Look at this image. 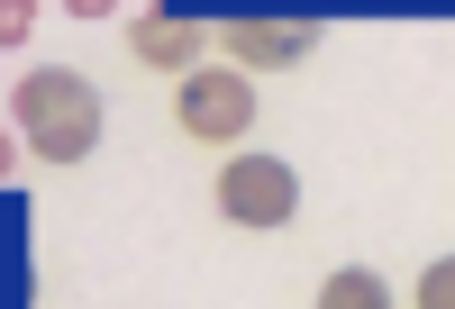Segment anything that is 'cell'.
I'll list each match as a JSON object with an SVG mask.
<instances>
[{"label": "cell", "mask_w": 455, "mask_h": 309, "mask_svg": "<svg viewBox=\"0 0 455 309\" xmlns=\"http://www.w3.org/2000/svg\"><path fill=\"white\" fill-rule=\"evenodd\" d=\"M300 210V182L283 154H228V173H219V218H237V227H291Z\"/></svg>", "instance_id": "cell-2"}, {"label": "cell", "mask_w": 455, "mask_h": 309, "mask_svg": "<svg viewBox=\"0 0 455 309\" xmlns=\"http://www.w3.org/2000/svg\"><path fill=\"white\" fill-rule=\"evenodd\" d=\"M419 309H455V255L419 273Z\"/></svg>", "instance_id": "cell-7"}, {"label": "cell", "mask_w": 455, "mask_h": 309, "mask_svg": "<svg viewBox=\"0 0 455 309\" xmlns=\"http://www.w3.org/2000/svg\"><path fill=\"white\" fill-rule=\"evenodd\" d=\"M219 36H228V55H237V73L246 64L255 73H283V64H300L319 46V19H228Z\"/></svg>", "instance_id": "cell-4"}, {"label": "cell", "mask_w": 455, "mask_h": 309, "mask_svg": "<svg viewBox=\"0 0 455 309\" xmlns=\"http://www.w3.org/2000/svg\"><path fill=\"white\" fill-rule=\"evenodd\" d=\"M210 36H219L210 19H164V10H146V19L128 28V46H137V64H156V73H192Z\"/></svg>", "instance_id": "cell-5"}, {"label": "cell", "mask_w": 455, "mask_h": 309, "mask_svg": "<svg viewBox=\"0 0 455 309\" xmlns=\"http://www.w3.org/2000/svg\"><path fill=\"white\" fill-rule=\"evenodd\" d=\"M173 119H182V137H201V146H237V137L255 128V91H246V73H237V64H228V73H182Z\"/></svg>", "instance_id": "cell-3"}, {"label": "cell", "mask_w": 455, "mask_h": 309, "mask_svg": "<svg viewBox=\"0 0 455 309\" xmlns=\"http://www.w3.org/2000/svg\"><path fill=\"white\" fill-rule=\"evenodd\" d=\"M19 137H28L36 164H83V154L100 146V91L83 83V73H64V64L28 73L19 83Z\"/></svg>", "instance_id": "cell-1"}, {"label": "cell", "mask_w": 455, "mask_h": 309, "mask_svg": "<svg viewBox=\"0 0 455 309\" xmlns=\"http://www.w3.org/2000/svg\"><path fill=\"white\" fill-rule=\"evenodd\" d=\"M319 309H392V282H383V273H364V264H347V273H328V282H319Z\"/></svg>", "instance_id": "cell-6"}]
</instances>
